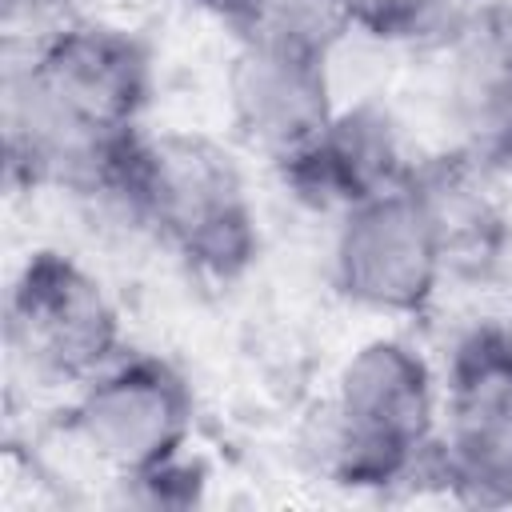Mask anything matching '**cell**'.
<instances>
[{"mask_svg":"<svg viewBox=\"0 0 512 512\" xmlns=\"http://www.w3.org/2000/svg\"><path fill=\"white\" fill-rule=\"evenodd\" d=\"M8 160L28 184L100 192L152 100L140 32L72 16L32 40L4 84Z\"/></svg>","mask_w":512,"mask_h":512,"instance_id":"6da1fadb","label":"cell"},{"mask_svg":"<svg viewBox=\"0 0 512 512\" xmlns=\"http://www.w3.org/2000/svg\"><path fill=\"white\" fill-rule=\"evenodd\" d=\"M112 188L136 224L188 272L232 284L260 256V216L236 152L200 128L136 132Z\"/></svg>","mask_w":512,"mask_h":512,"instance_id":"7a4b0ae2","label":"cell"},{"mask_svg":"<svg viewBox=\"0 0 512 512\" xmlns=\"http://www.w3.org/2000/svg\"><path fill=\"white\" fill-rule=\"evenodd\" d=\"M320 468L336 484L384 488L432 460L440 380L420 348L372 336L344 356L316 412Z\"/></svg>","mask_w":512,"mask_h":512,"instance_id":"3957f363","label":"cell"},{"mask_svg":"<svg viewBox=\"0 0 512 512\" xmlns=\"http://www.w3.org/2000/svg\"><path fill=\"white\" fill-rule=\"evenodd\" d=\"M196 400L184 372L160 352H124L64 408V432L120 484H148L184 464Z\"/></svg>","mask_w":512,"mask_h":512,"instance_id":"277c9868","label":"cell"},{"mask_svg":"<svg viewBox=\"0 0 512 512\" xmlns=\"http://www.w3.org/2000/svg\"><path fill=\"white\" fill-rule=\"evenodd\" d=\"M4 340L32 384L76 392L124 356V316L92 268L60 248H36L8 288Z\"/></svg>","mask_w":512,"mask_h":512,"instance_id":"5b68a950","label":"cell"},{"mask_svg":"<svg viewBox=\"0 0 512 512\" xmlns=\"http://www.w3.org/2000/svg\"><path fill=\"white\" fill-rule=\"evenodd\" d=\"M328 272L336 292L380 316H424L444 280L448 252L424 192L408 180L340 208Z\"/></svg>","mask_w":512,"mask_h":512,"instance_id":"8992f818","label":"cell"},{"mask_svg":"<svg viewBox=\"0 0 512 512\" xmlns=\"http://www.w3.org/2000/svg\"><path fill=\"white\" fill-rule=\"evenodd\" d=\"M420 96L448 132V152L512 164V8L448 12L424 36Z\"/></svg>","mask_w":512,"mask_h":512,"instance_id":"52a82bcc","label":"cell"},{"mask_svg":"<svg viewBox=\"0 0 512 512\" xmlns=\"http://www.w3.org/2000/svg\"><path fill=\"white\" fill-rule=\"evenodd\" d=\"M432 464L472 500H512V328H468L440 380Z\"/></svg>","mask_w":512,"mask_h":512,"instance_id":"ba28073f","label":"cell"},{"mask_svg":"<svg viewBox=\"0 0 512 512\" xmlns=\"http://www.w3.org/2000/svg\"><path fill=\"white\" fill-rule=\"evenodd\" d=\"M224 112L240 148L280 180H292L340 116L332 64L236 36L224 64Z\"/></svg>","mask_w":512,"mask_h":512,"instance_id":"9c48e42d","label":"cell"},{"mask_svg":"<svg viewBox=\"0 0 512 512\" xmlns=\"http://www.w3.org/2000/svg\"><path fill=\"white\" fill-rule=\"evenodd\" d=\"M228 24L240 40H256L324 64H332V56L356 36L348 0H240Z\"/></svg>","mask_w":512,"mask_h":512,"instance_id":"30bf717a","label":"cell"},{"mask_svg":"<svg viewBox=\"0 0 512 512\" xmlns=\"http://www.w3.org/2000/svg\"><path fill=\"white\" fill-rule=\"evenodd\" d=\"M356 16V32L376 40H424L444 24L452 0H348Z\"/></svg>","mask_w":512,"mask_h":512,"instance_id":"8fae6325","label":"cell"},{"mask_svg":"<svg viewBox=\"0 0 512 512\" xmlns=\"http://www.w3.org/2000/svg\"><path fill=\"white\" fill-rule=\"evenodd\" d=\"M196 4H204V8H212V12H220V16L228 20V16L236 12V4H240V0H196Z\"/></svg>","mask_w":512,"mask_h":512,"instance_id":"7c38bea8","label":"cell"}]
</instances>
